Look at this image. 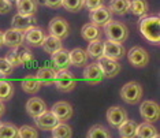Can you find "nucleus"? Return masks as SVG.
<instances>
[{
    "label": "nucleus",
    "mask_w": 160,
    "mask_h": 138,
    "mask_svg": "<svg viewBox=\"0 0 160 138\" xmlns=\"http://www.w3.org/2000/svg\"><path fill=\"white\" fill-rule=\"evenodd\" d=\"M140 33L144 36L145 40L153 45H159L160 42V19L158 15L141 17L138 22Z\"/></svg>",
    "instance_id": "nucleus-1"
},
{
    "label": "nucleus",
    "mask_w": 160,
    "mask_h": 138,
    "mask_svg": "<svg viewBox=\"0 0 160 138\" xmlns=\"http://www.w3.org/2000/svg\"><path fill=\"white\" fill-rule=\"evenodd\" d=\"M6 59L15 68L19 66H26V64H29L30 62H33L34 56H33V52H32L26 45L21 44L18 47H14L8 53H6Z\"/></svg>",
    "instance_id": "nucleus-2"
},
{
    "label": "nucleus",
    "mask_w": 160,
    "mask_h": 138,
    "mask_svg": "<svg viewBox=\"0 0 160 138\" xmlns=\"http://www.w3.org/2000/svg\"><path fill=\"white\" fill-rule=\"evenodd\" d=\"M103 27H104L103 33L108 40H112V41H116V42H125L129 38V27L123 22H121V21L111 19Z\"/></svg>",
    "instance_id": "nucleus-3"
},
{
    "label": "nucleus",
    "mask_w": 160,
    "mask_h": 138,
    "mask_svg": "<svg viewBox=\"0 0 160 138\" xmlns=\"http://www.w3.org/2000/svg\"><path fill=\"white\" fill-rule=\"evenodd\" d=\"M142 94H144L142 86H141V83H138L136 81H130L125 83L121 89L122 100L130 105H136L140 103L141 99H142Z\"/></svg>",
    "instance_id": "nucleus-4"
},
{
    "label": "nucleus",
    "mask_w": 160,
    "mask_h": 138,
    "mask_svg": "<svg viewBox=\"0 0 160 138\" xmlns=\"http://www.w3.org/2000/svg\"><path fill=\"white\" fill-rule=\"evenodd\" d=\"M53 83H55L56 89L59 92L68 93L75 89V86H77V78L74 77V74L71 71H68V68H64V70L56 71Z\"/></svg>",
    "instance_id": "nucleus-5"
},
{
    "label": "nucleus",
    "mask_w": 160,
    "mask_h": 138,
    "mask_svg": "<svg viewBox=\"0 0 160 138\" xmlns=\"http://www.w3.org/2000/svg\"><path fill=\"white\" fill-rule=\"evenodd\" d=\"M127 59H129L130 64H133L134 67L142 68V67L148 66L149 60H151V56H149L148 51L145 48H142V47H140V45H136L127 52Z\"/></svg>",
    "instance_id": "nucleus-6"
},
{
    "label": "nucleus",
    "mask_w": 160,
    "mask_h": 138,
    "mask_svg": "<svg viewBox=\"0 0 160 138\" xmlns=\"http://www.w3.org/2000/svg\"><path fill=\"white\" fill-rule=\"evenodd\" d=\"M48 32H49V34L55 36V37L60 40H64L70 34V23L64 18L55 17L51 19V22L48 25Z\"/></svg>",
    "instance_id": "nucleus-7"
},
{
    "label": "nucleus",
    "mask_w": 160,
    "mask_h": 138,
    "mask_svg": "<svg viewBox=\"0 0 160 138\" xmlns=\"http://www.w3.org/2000/svg\"><path fill=\"white\" fill-rule=\"evenodd\" d=\"M140 115L145 122H158L160 118V108L156 101L145 100L140 105Z\"/></svg>",
    "instance_id": "nucleus-8"
},
{
    "label": "nucleus",
    "mask_w": 160,
    "mask_h": 138,
    "mask_svg": "<svg viewBox=\"0 0 160 138\" xmlns=\"http://www.w3.org/2000/svg\"><path fill=\"white\" fill-rule=\"evenodd\" d=\"M97 64H99L104 78H114L121 71V64H119L118 60L110 59V57H107L104 55L97 59Z\"/></svg>",
    "instance_id": "nucleus-9"
},
{
    "label": "nucleus",
    "mask_w": 160,
    "mask_h": 138,
    "mask_svg": "<svg viewBox=\"0 0 160 138\" xmlns=\"http://www.w3.org/2000/svg\"><path fill=\"white\" fill-rule=\"evenodd\" d=\"M103 55L114 60H121L126 55V48L123 47L122 42H116V41H112V40L107 38L104 41Z\"/></svg>",
    "instance_id": "nucleus-10"
},
{
    "label": "nucleus",
    "mask_w": 160,
    "mask_h": 138,
    "mask_svg": "<svg viewBox=\"0 0 160 138\" xmlns=\"http://www.w3.org/2000/svg\"><path fill=\"white\" fill-rule=\"evenodd\" d=\"M89 19L90 22L97 25V26H104L105 23H108L112 19V12L110 11L107 6H100L97 8L89 11Z\"/></svg>",
    "instance_id": "nucleus-11"
},
{
    "label": "nucleus",
    "mask_w": 160,
    "mask_h": 138,
    "mask_svg": "<svg viewBox=\"0 0 160 138\" xmlns=\"http://www.w3.org/2000/svg\"><path fill=\"white\" fill-rule=\"evenodd\" d=\"M82 77H83V81H85L86 83L97 85V83H100L101 81H103L104 75H103V72H101L97 62H94V63H90V64H86L85 66Z\"/></svg>",
    "instance_id": "nucleus-12"
},
{
    "label": "nucleus",
    "mask_w": 160,
    "mask_h": 138,
    "mask_svg": "<svg viewBox=\"0 0 160 138\" xmlns=\"http://www.w3.org/2000/svg\"><path fill=\"white\" fill-rule=\"evenodd\" d=\"M33 119H34L36 126H37L40 130H45V131H48V130L51 131V130L58 125V122H59L56 116L53 115L52 111H47V110Z\"/></svg>",
    "instance_id": "nucleus-13"
},
{
    "label": "nucleus",
    "mask_w": 160,
    "mask_h": 138,
    "mask_svg": "<svg viewBox=\"0 0 160 138\" xmlns=\"http://www.w3.org/2000/svg\"><path fill=\"white\" fill-rule=\"evenodd\" d=\"M37 25V19L34 15H25V14H15L11 21V27L18 29L21 32H25L28 29L33 27Z\"/></svg>",
    "instance_id": "nucleus-14"
},
{
    "label": "nucleus",
    "mask_w": 160,
    "mask_h": 138,
    "mask_svg": "<svg viewBox=\"0 0 160 138\" xmlns=\"http://www.w3.org/2000/svg\"><path fill=\"white\" fill-rule=\"evenodd\" d=\"M127 118H129L127 116V111L122 107H118V105L108 108L107 111V121L110 123V126L115 127V129H118V126H121Z\"/></svg>",
    "instance_id": "nucleus-15"
},
{
    "label": "nucleus",
    "mask_w": 160,
    "mask_h": 138,
    "mask_svg": "<svg viewBox=\"0 0 160 138\" xmlns=\"http://www.w3.org/2000/svg\"><path fill=\"white\" fill-rule=\"evenodd\" d=\"M53 115L58 118L59 122H67L70 121L74 115V110H72L71 104H68L67 101H58V103L53 104L52 110Z\"/></svg>",
    "instance_id": "nucleus-16"
},
{
    "label": "nucleus",
    "mask_w": 160,
    "mask_h": 138,
    "mask_svg": "<svg viewBox=\"0 0 160 138\" xmlns=\"http://www.w3.org/2000/svg\"><path fill=\"white\" fill-rule=\"evenodd\" d=\"M25 42V37H23V32L18 30V29H8V30L3 32V44L8 48H14Z\"/></svg>",
    "instance_id": "nucleus-17"
},
{
    "label": "nucleus",
    "mask_w": 160,
    "mask_h": 138,
    "mask_svg": "<svg viewBox=\"0 0 160 138\" xmlns=\"http://www.w3.org/2000/svg\"><path fill=\"white\" fill-rule=\"evenodd\" d=\"M45 36H47L45 32L42 30L41 27H38L37 25L23 32L25 41H26L30 47H41L42 40H44Z\"/></svg>",
    "instance_id": "nucleus-18"
},
{
    "label": "nucleus",
    "mask_w": 160,
    "mask_h": 138,
    "mask_svg": "<svg viewBox=\"0 0 160 138\" xmlns=\"http://www.w3.org/2000/svg\"><path fill=\"white\" fill-rule=\"evenodd\" d=\"M52 64L56 70H64L71 66L70 63V52L64 48H60L59 51H56L55 53H52Z\"/></svg>",
    "instance_id": "nucleus-19"
},
{
    "label": "nucleus",
    "mask_w": 160,
    "mask_h": 138,
    "mask_svg": "<svg viewBox=\"0 0 160 138\" xmlns=\"http://www.w3.org/2000/svg\"><path fill=\"white\" fill-rule=\"evenodd\" d=\"M25 108H26V112L29 116L36 118V116H38L40 114H42V112L47 110V104H45V101L42 99H40V97H32V99L28 100Z\"/></svg>",
    "instance_id": "nucleus-20"
},
{
    "label": "nucleus",
    "mask_w": 160,
    "mask_h": 138,
    "mask_svg": "<svg viewBox=\"0 0 160 138\" xmlns=\"http://www.w3.org/2000/svg\"><path fill=\"white\" fill-rule=\"evenodd\" d=\"M70 52V63L71 66H75V67H85L89 62V55L86 52V49H82V48H74Z\"/></svg>",
    "instance_id": "nucleus-21"
},
{
    "label": "nucleus",
    "mask_w": 160,
    "mask_h": 138,
    "mask_svg": "<svg viewBox=\"0 0 160 138\" xmlns=\"http://www.w3.org/2000/svg\"><path fill=\"white\" fill-rule=\"evenodd\" d=\"M55 74H56V71L53 70V67L44 66V67H40L37 70L36 77H37V79L42 86H49L55 81Z\"/></svg>",
    "instance_id": "nucleus-22"
},
{
    "label": "nucleus",
    "mask_w": 160,
    "mask_h": 138,
    "mask_svg": "<svg viewBox=\"0 0 160 138\" xmlns=\"http://www.w3.org/2000/svg\"><path fill=\"white\" fill-rule=\"evenodd\" d=\"M21 86H22L23 92L28 93V94H36L40 92L41 89V83L37 79L36 75H26L22 81H21Z\"/></svg>",
    "instance_id": "nucleus-23"
},
{
    "label": "nucleus",
    "mask_w": 160,
    "mask_h": 138,
    "mask_svg": "<svg viewBox=\"0 0 160 138\" xmlns=\"http://www.w3.org/2000/svg\"><path fill=\"white\" fill-rule=\"evenodd\" d=\"M63 40H60V38H58L55 37V36H52V34H48V36H45L44 40H42V49L45 51L47 53H49V55H52V53H55L56 51H59L60 48H63Z\"/></svg>",
    "instance_id": "nucleus-24"
},
{
    "label": "nucleus",
    "mask_w": 160,
    "mask_h": 138,
    "mask_svg": "<svg viewBox=\"0 0 160 138\" xmlns=\"http://www.w3.org/2000/svg\"><path fill=\"white\" fill-rule=\"evenodd\" d=\"M136 137L138 138H158L159 131L151 122H144L141 125H137Z\"/></svg>",
    "instance_id": "nucleus-25"
},
{
    "label": "nucleus",
    "mask_w": 160,
    "mask_h": 138,
    "mask_svg": "<svg viewBox=\"0 0 160 138\" xmlns=\"http://www.w3.org/2000/svg\"><path fill=\"white\" fill-rule=\"evenodd\" d=\"M15 6L18 12L25 15H36L38 8L36 0H15Z\"/></svg>",
    "instance_id": "nucleus-26"
},
{
    "label": "nucleus",
    "mask_w": 160,
    "mask_h": 138,
    "mask_svg": "<svg viewBox=\"0 0 160 138\" xmlns=\"http://www.w3.org/2000/svg\"><path fill=\"white\" fill-rule=\"evenodd\" d=\"M81 36L85 41H92L94 38H100L101 36L100 26H97V25H94L92 22L85 23L81 29Z\"/></svg>",
    "instance_id": "nucleus-27"
},
{
    "label": "nucleus",
    "mask_w": 160,
    "mask_h": 138,
    "mask_svg": "<svg viewBox=\"0 0 160 138\" xmlns=\"http://www.w3.org/2000/svg\"><path fill=\"white\" fill-rule=\"evenodd\" d=\"M108 8L112 14L116 15H126L130 11V0H111L108 3Z\"/></svg>",
    "instance_id": "nucleus-28"
},
{
    "label": "nucleus",
    "mask_w": 160,
    "mask_h": 138,
    "mask_svg": "<svg viewBox=\"0 0 160 138\" xmlns=\"http://www.w3.org/2000/svg\"><path fill=\"white\" fill-rule=\"evenodd\" d=\"M137 125H138V123L136 121H130V119L127 118L121 126H118L119 136L123 137V138H133V137H136Z\"/></svg>",
    "instance_id": "nucleus-29"
},
{
    "label": "nucleus",
    "mask_w": 160,
    "mask_h": 138,
    "mask_svg": "<svg viewBox=\"0 0 160 138\" xmlns=\"http://www.w3.org/2000/svg\"><path fill=\"white\" fill-rule=\"evenodd\" d=\"M103 51H104V41L100 38H94L92 41H89V45L86 48L89 57H93V59H99L100 56H103Z\"/></svg>",
    "instance_id": "nucleus-30"
},
{
    "label": "nucleus",
    "mask_w": 160,
    "mask_h": 138,
    "mask_svg": "<svg viewBox=\"0 0 160 138\" xmlns=\"http://www.w3.org/2000/svg\"><path fill=\"white\" fill-rule=\"evenodd\" d=\"M130 11L136 17H145L149 11V3L147 0H130Z\"/></svg>",
    "instance_id": "nucleus-31"
},
{
    "label": "nucleus",
    "mask_w": 160,
    "mask_h": 138,
    "mask_svg": "<svg viewBox=\"0 0 160 138\" xmlns=\"http://www.w3.org/2000/svg\"><path fill=\"white\" fill-rule=\"evenodd\" d=\"M52 137L55 138H70L72 137V130L66 122H58V125L52 130Z\"/></svg>",
    "instance_id": "nucleus-32"
},
{
    "label": "nucleus",
    "mask_w": 160,
    "mask_h": 138,
    "mask_svg": "<svg viewBox=\"0 0 160 138\" xmlns=\"http://www.w3.org/2000/svg\"><path fill=\"white\" fill-rule=\"evenodd\" d=\"M14 96V86L12 83L7 79L0 81V100L2 101H8Z\"/></svg>",
    "instance_id": "nucleus-33"
},
{
    "label": "nucleus",
    "mask_w": 160,
    "mask_h": 138,
    "mask_svg": "<svg viewBox=\"0 0 160 138\" xmlns=\"http://www.w3.org/2000/svg\"><path fill=\"white\" fill-rule=\"evenodd\" d=\"M88 137L89 138H110L111 134L107 130V127H104L103 125H94L89 129Z\"/></svg>",
    "instance_id": "nucleus-34"
},
{
    "label": "nucleus",
    "mask_w": 160,
    "mask_h": 138,
    "mask_svg": "<svg viewBox=\"0 0 160 138\" xmlns=\"http://www.w3.org/2000/svg\"><path fill=\"white\" fill-rule=\"evenodd\" d=\"M18 137V127L12 123H0V138Z\"/></svg>",
    "instance_id": "nucleus-35"
},
{
    "label": "nucleus",
    "mask_w": 160,
    "mask_h": 138,
    "mask_svg": "<svg viewBox=\"0 0 160 138\" xmlns=\"http://www.w3.org/2000/svg\"><path fill=\"white\" fill-rule=\"evenodd\" d=\"M62 7L70 12H78L83 8L82 0H62Z\"/></svg>",
    "instance_id": "nucleus-36"
},
{
    "label": "nucleus",
    "mask_w": 160,
    "mask_h": 138,
    "mask_svg": "<svg viewBox=\"0 0 160 138\" xmlns=\"http://www.w3.org/2000/svg\"><path fill=\"white\" fill-rule=\"evenodd\" d=\"M18 137H21V138H37L38 133L34 127L25 125V126L18 129Z\"/></svg>",
    "instance_id": "nucleus-37"
},
{
    "label": "nucleus",
    "mask_w": 160,
    "mask_h": 138,
    "mask_svg": "<svg viewBox=\"0 0 160 138\" xmlns=\"http://www.w3.org/2000/svg\"><path fill=\"white\" fill-rule=\"evenodd\" d=\"M0 71H2L3 74H6L7 77H8V75H11L12 71H14L12 64L10 63L6 57H0Z\"/></svg>",
    "instance_id": "nucleus-38"
},
{
    "label": "nucleus",
    "mask_w": 160,
    "mask_h": 138,
    "mask_svg": "<svg viewBox=\"0 0 160 138\" xmlns=\"http://www.w3.org/2000/svg\"><path fill=\"white\" fill-rule=\"evenodd\" d=\"M82 2H83V7L86 10H89V11H92V10L97 8L100 6H104V0H82Z\"/></svg>",
    "instance_id": "nucleus-39"
},
{
    "label": "nucleus",
    "mask_w": 160,
    "mask_h": 138,
    "mask_svg": "<svg viewBox=\"0 0 160 138\" xmlns=\"http://www.w3.org/2000/svg\"><path fill=\"white\" fill-rule=\"evenodd\" d=\"M12 8V2L11 0H0V15L8 14Z\"/></svg>",
    "instance_id": "nucleus-40"
},
{
    "label": "nucleus",
    "mask_w": 160,
    "mask_h": 138,
    "mask_svg": "<svg viewBox=\"0 0 160 138\" xmlns=\"http://www.w3.org/2000/svg\"><path fill=\"white\" fill-rule=\"evenodd\" d=\"M41 4L47 6L48 8H59V7H62V0H38Z\"/></svg>",
    "instance_id": "nucleus-41"
},
{
    "label": "nucleus",
    "mask_w": 160,
    "mask_h": 138,
    "mask_svg": "<svg viewBox=\"0 0 160 138\" xmlns=\"http://www.w3.org/2000/svg\"><path fill=\"white\" fill-rule=\"evenodd\" d=\"M4 114H6V104H4V101L0 100V118Z\"/></svg>",
    "instance_id": "nucleus-42"
},
{
    "label": "nucleus",
    "mask_w": 160,
    "mask_h": 138,
    "mask_svg": "<svg viewBox=\"0 0 160 138\" xmlns=\"http://www.w3.org/2000/svg\"><path fill=\"white\" fill-rule=\"evenodd\" d=\"M3 45H4V44H3V32L0 30V48H2Z\"/></svg>",
    "instance_id": "nucleus-43"
},
{
    "label": "nucleus",
    "mask_w": 160,
    "mask_h": 138,
    "mask_svg": "<svg viewBox=\"0 0 160 138\" xmlns=\"http://www.w3.org/2000/svg\"><path fill=\"white\" fill-rule=\"evenodd\" d=\"M7 78V75L6 74H3L2 71H0V81H2V79H6Z\"/></svg>",
    "instance_id": "nucleus-44"
},
{
    "label": "nucleus",
    "mask_w": 160,
    "mask_h": 138,
    "mask_svg": "<svg viewBox=\"0 0 160 138\" xmlns=\"http://www.w3.org/2000/svg\"><path fill=\"white\" fill-rule=\"evenodd\" d=\"M11 2H15V0H11Z\"/></svg>",
    "instance_id": "nucleus-45"
},
{
    "label": "nucleus",
    "mask_w": 160,
    "mask_h": 138,
    "mask_svg": "<svg viewBox=\"0 0 160 138\" xmlns=\"http://www.w3.org/2000/svg\"><path fill=\"white\" fill-rule=\"evenodd\" d=\"M0 123H2V121H0Z\"/></svg>",
    "instance_id": "nucleus-46"
}]
</instances>
